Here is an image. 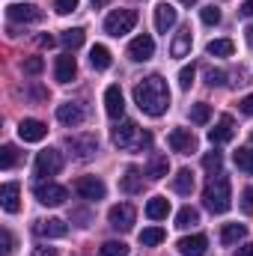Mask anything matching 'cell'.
Wrapping results in <instances>:
<instances>
[{"instance_id":"1","label":"cell","mask_w":253,"mask_h":256,"mask_svg":"<svg viewBox=\"0 0 253 256\" xmlns=\"http://www.w3.org/2000/svg\"><path fill=\"white\" fill-rule=\"evenodd\" d=\"M134 102L146 116H164L170 108V90L161 74H149L134 86Z\"/></svg>"},{"instance_id":"2","label":"cell","mask_w":253,"mask_h":256,"mask_svg":"<svg viewBox=\"0 0 253 256\" xmlns=\"http://www.w3.org/2000/svg\"><path fill=\"white\" fill-rule=\"evenodd\" d=\"M202 200H206V208L212 214H224L230 206H232V188H230V179L224 173H214L202 191Z\"/></svg>"},{"instance_id":"3","label":"cell","mask_w":253,"mask_h":256,"mask_svg":"<svg viewBox=\"0 0 253 256\" xmlns=\"http://www.w3.org/2000/svg\"><path fill=\"white\" fill-rule=\"evenodd\" d=\"M114 143H116L120 149H149V146H152V134H149V131H140L137 122L126 120L122 126L114 131Z\"/></svg>"},{"instance_id":"4","label":"cell","mask_w":253,"mask_h":256,"mask_svg":"<svg viewBox=\"0 0 253 256\" xmlns=\"http://www.w3.org/2000/svg\"><path fill=\"white\" fill-rule=\"evenodd\" d=\"M134 24H137V12L134 9H116V12H110L108 18H104V33H110V36H126L134 30Z\"/></svg>"},{"instance_id":"5","label":"cell","mask_w":253,"mask_h":256,"mask_svg":"<svg viewBox=\"0 0 253 256\" xmlns=\"http://www.w3.org/2000/svg\"><path fill=\"white\" fill-rule=\"evenodd\" d=\"M36 176H42V179H48V176H57L60 170H63V155L57 152V149H42L39 155H36Z\"/></svg>"},{"instance_id":"6","label":"cell","mask_w":253,"mask_h":256,"mask_svg":"<svg viewBox=\"0 0 253 256\" xmlns=\"http://www.w3.org/2000/svg\"><path fill=\"white\" fill-rule=\"evenodd\" d=\"M134 218H137V212H134V206H128V202H120V206H114V208L108 212L110 226H114V230H122V232H128V230L134 226Z\"/></svg>"},{"instance_id":"7","label":"cell","mask_w":253,"mask_h":256,"mask_svg":"<svg viewBox=\"0 0 253 256\" xmlns=\"http://www.w3.org/2000/svg\"><path fill=\"white\" fill-rule=\"evenodd\" d=\"M33 194H36V200H39L42 206H63L66 200H68V191H66L63 185H54V182H48V185H36Z\"/></svg>"},{"instance_id":"8","label":"cell","mask_w":253,"mask_h":256,"mask_svg":"<svg viewBox=\"0 0 253 256\" xmlns=\"http://www.w3.org/2000/svg\"><path fill=\"white\" fill-rule=\"evenodd\" d=\"M167 143H170V149L179 152V155H190V152L196 149V137L190 134V128H173L170 137H167Z\"/></svg>"},{"instance_id":"9","label":"cell","mask_w":253,"mask_h":256,"mask_svg":"<svg viewBox=\"0 0 253 256\" xmlns=\"http://www.w3.org/2000/svg\"><path fill=\"white\" fill-rule=\"evenodd\" d=\"M74 191L80 194L84 200H104V194H108V188H104V182L102 179H96V176H80L78 182H74Z\"/></svg>"},{"instance_id":"10","label":"cell","mask_w":253,"mask_h":256,"mask_svg":"<svg viewBox=\"0 0 253 256\" xmlns=\"http://www.w3.org/2000/svg\"><path fill=\"white\" fill-rule=\"evenodd\" d=\"M9 21H21V24H33V21H42V9L33 6V3H12L6 9Z\"/></svg>"},{"instance_id":"11","label":"cell","mask_w":253,"mask_h":256,"mask_svg":"<svg viewBox=\"0 0 253 256\" xmlns=\"http://www.w3.org/2000/svg\"><path fill=\"white\" fill-rule=\"evenodd\" d=\"M152 54H155V42H152V36H137V39H131V45H128V57L134 60V63H146V60H152Z\"/></svg>"},{"instance_id":"12","label":"cell","mask_w":253,"mask_h":256,"mask_svg":"<svg viewBox=\"0 0 253 256\" xmlns=\"http://www.w3.org/2000/svg\"><path fill=\"white\" fill-rule=\"evenodd\" d=\"M66 146L78 155V158H92L96 152H98V140H96V134H80V137H68L66 140Z\"/></svg>"},{"instance_id":"13","label":"cell","mask_w":253,"mask_h":256,"mask_svg":"<svg viewBox=\"0 0 253 256\" xmlns=\"http://www.w3.org/2000/svg\"><path fill=\"white\" fill-rule=\"evenodd\" d=\"M45 134H48V126L39 120H21V126H18V137L24 143H39V140H45Z\"/></svg>"},{"instance_id":"14","label":"cell","mask_w":253,"mask_h":256,"mask_svg":"<svg viewBox=\"0 0 253 256\" xmlns=\"http://www.w3.org/2000/svg\"><path fill=\"white\" fill-rule=\"evenodd\" d=\"M104 110L110 120H120L126 114V98H122V90L120 86H108L104 90Z\"/></svg>"},{"instance_id":"15","label":"cell","mask_w":253,"mask_h":256,"mask_svg":"<svg viewBox=\"0 0 253 256\" xmlns=\"http://www.w3.org/2000/svg\"><path fill=\"white\" fill-rule=\"evenodd\" d=\"M36 236L39 238H63L66 232H68V226H66L60 218H48V220H36Z\"/></svg>"},{"instance_id":"16","label":"cell","mask_w":253,"mask_h":256,"mask_svg":"<svg viewBox=\"0 0 253 256\" xmlns=\"http://www.w3.org/2000/svg\"><path fill=\"white\" fill-rule=\"evenodd\" d=\"M176 21H179V12H176L173 3H161L155 9V30L158 33H167L170 27H176Z\"/></svg>"},{"instance_id":"17","label":"cell","mask_w":253,"mask_h":256,"mask_svg":"<svg viewBox=\"0 0 253 256\" xmlns=\"http://www.w3.org/2000/svg\"><path fill=\"white\" fill-rule=\"evenodd\" d=\"M232 137H236V122H232V116L224 114V116L218 120V126L208 131V140H212L214 146H220V143H226V140H232Z\"/></svg>"},{"instance_id":"18","label":"cell","mask_w":253,"mask_h":256,"mask_svg":"<svg viewBox=\"0 0 253 256\" xmlns=\"http://www.w3.org/2000/svg\"><path fill=\"white\" fill-rule=\"evenodd\" d=\"M74 74H78V63H74V57H72V54H63V57H57V66H54V78H57L60 84H72V80H74Z\"/></svg>"},{"instance_id":"19","label":"cell","mask_w":253,"mask_h":256,"mask_svg":"<svg viewBox=\"0 0 253 256\" xmlns=\"http://www.w3.org/2000/svg\"><path fill=\"white\" fill-rule=\"evenodd\" d=\"M208 250V238L206 236H188L179 242V254L182 256H206Z\"/></svg>"},{"instance_id":"20","label":"cell","mask_w":253,"mask_h":256,"mask_svg":"<svg viewBox=\"0 0 253 256\" xmlns=\"http://www.w3.org/2000/svg\"><path fill=\"white\" fill-rule=\"evenodd\" d=\"M57 120L63 122V126L74 128L84 122V110H80V104H72V102H66V104H60L57 108Z\"/></svg>"},{"instance_id":"21","label":"cell","mask_w":253,"mask_h":256,"mask_svg":"<svg viewBox=\"0 0 253 256\" xmlns=\"http://www.w3.org/2000/svg\"><path fill=\"white\" fill-rule=\"evenodd\" d=\"M18 194H21V188H18L15 182H6V185L0 188V206H3L9 214L21 208V202H18Z\"/></svg>"},{"instance_id":"22","label":"cell","mask_w":253,"mask_h":256,"mask_svg":"<svg viewBox=\"0 0 253 256\" xmlns=\"http://www.w3.org/2000/svg\"><path fill=\"white\" fill-rule=\"evenodd\" d=\"M190 42H194L190 27H182V30L176 33L173 45H170V54H173V57H188V54H190Z\"/></svg>"},{"instance_id":"23","label":"cell","mask_w":253,"mask_h":256,"mask_svg":"<svg viewBox=\"0 0 253 256\" xmlns=\"http://www.w3.org/2000/svg\"><path fill=\"white\" fill-rule=\"evenodd\" d=\"M167 214H170V200L152 196V200L146 202V218H149V220H164Z\"/></svg>"},{"instance_id":"24","label":"cell","mask_w":253,"mask_h":256,"mask_svg":"<svg viewBox=\"0 0 253 256\" xmlns=\"http://www.w3.org/2000/svg\"><path fill=\"white\" fill-rule=\"evenodd\" d=\"M244 236H248V226H244V224H224V230H220V242H224L226 248L238 244Z\"/></svg>"},{"instance_id":"25","label":"cell","mask_w":253,"mask_h":256,"mask_svg":"<svg viewBox=\"0 0 253 256\" xmlns=\"http://www.w3.org/2000/svg\"><path fill=\"white\" fill-rule=\"evenodd\" d=\"M120 188H122L126 194H137V191H143V173H140L137 167H128L126 176L120 179Z\"/></svg>"},{"instance_id":"26","label":"cell","mask_w":253,"mask_h":256,"mask_svg":"<svg viewBox=\"0 0 253 256\" xmlns=\"http://www.w3.org/2000/svg\"><path fill=\"white\" fill-rule=\"evenodd\" d=\"M167 170H170V161H167V155L155 152V155L149 158V170H146V176H149V179H164V176H167Z\"/></svg>"},{"instance_id":"27","label":"cell","mask_w":253,"mask_h":256,"mask_svg":"<svg viewBox=\"0 0 253 256\" xmlns=\"http://www.w3.org/2000/svg\"><path fill=\"white\" fill-rule=\"evenodd\" d=\"M90 63H92V68H98V72L110 68V51H108L104 45H92V51H90Z\"/></svg>"},{"instance_id":"28","label":"cell","mask_w":253,"mask_h":256,"mask_svg":"<svg viewBox=\"0 0 253 256\" xmlns=\"http://www.w3.org/2000/svg\"><path fill=\"white\" fill-rule=\"evenodd\" d=\"M206 51H208L212 57H232L236 45H232V39H212Z\"/></svg>"},{"instance_id":"29","label":"cell","mask_w":253,"mask_h":256,"mask_svg":"<svg viewBox=\"0 0 253 256\" xmlns=\"http://www.w3.org/2000/svg\"><path fill=\"white\" fill-rule=\"evenodd\" d=\"M164 238H167V232H164L161 226H149V230L140 232V244H143V248H155V244H161Z\"/></svg>"},{"instance_id":"30","label":"cell","mask_w":253,"mask_h":256,"mask_svg":"<svg viewBox=\"0 0 253 256\" xmlns=\"http://www.w3.org/2000/svg\"><path fill=\"white\" fill-rule=\"evenodd\" d=\"M173 191L176 194H190L194 191V173L190 170H179L173 176Z\"/></svg>"},{"instance_id":"31","label":"cell","mask_w":253,"mask_h":256,"mask_svg":"<svg viewBox=\"0 0 253 256\" xmlns=\"http://www.w3.org/2000/svg\"><path fill=\"white\" fill-rule=\"evenodd\" d=\"M194 224H200V212L194 208V206H185V208H179V214H176V226L179 230H188Z\"/></svg>"},{"instance_id":"32","label":"cell","mask_w":253,"mask_h":256,"mask_svg":"<svg viewBox=\"0 0 253 256\" xmlns=\"http://www.w3.org/2000/svg\"><path fill=\"white\" fill-rule=\"evenodd\" d=\"M60 42H63L68 51H74V48H80L84 45V30L80 27H72V30H63V36H60Z\"/></svg>"},{"instance_id":"33","label":"cell","mask_w":253,"mask_h":256,"mask_svg":"<svg viewBox=\"0 0 253 256\" xmlns=\"http://www.w3.org/2000/svg\"><path fill=\"white\" fill-rule=\"evenodd\" d=\"M212 120V108L206 104V102H200V104H194L190 108V122H196V126H206Z\"/></svg>"},{"instance_id":"34","label":"cell","mask_w":253,"mask_h":256,"mask_svg":"<svg viewBox=\"0 0 253 256\" xmlns=\"http://www.w3.org/2000/svg\"><path fill=\"white\" fill-rule=\"evenodd\" d=\"M202 167L208 170V173H220V167H224V155L214 149V152H206L202 155Z\"/></svg>"},{"instance_id":"35","label":"cell","mask_w":253,"mask_h":256,"mask_svg":"<svg viewBox=\"0 0 253 256\" xmlns=\"http://www.w3.org/2000/svg\"><path fill=\"white\" fill-rule=\"evenodd\" d=\"M98 254L102 256H128V244L126 242H104Z\"/></svg>"},{"instance_id":"36","label":"cell","mask_w":253,"mask_h":256,"mask_svg":"<svg viewBox=\"0 0 253 256\" xmlns=\"http://www.w3.org/2000/svg\"><path fill=\"white\" fill-rule=\"evenodd\" d=\"M236 164H238V170L253 176V149H238L236 152Z\"/></svg>"},{"instance_id":"37","label":"cell","mask_w":253,"mask_h":256,"mask_svg":"<svg viewBox=\"0 0 253 256\" xmlns=\"http://www.w3.org/2000/svg\"><path fill=\"white\" fill-rule=\"evenodd\" d=\"M200 18H202V24H208V27H214V24H220V9L212 3V6H202L200 9Z\"/></svg>"},{"instance_id":"38","label":"cell","mask_w":253,"mask_h":256,"mask_svg":"<svg viewBox=\"0 0 253 256\" xmlns=\"http://www.w3.org/2000/svg\"><path fill=\"white\" fill-rule=\"evenodd\" d=\"M15 161H18V149H15L12 143H6V146L0 149V167H3V170H9Z\"/></svg>"},{"instance_id":"39","label":"cell","mask_w":253,"mask_h":256,"mask_svg":"<svg viewBox=\"0 0 253 256\" xmlns=\"http://www.w3.org/2000/svg\"><path fill=\"white\" fill-rule=\"evenodd\" d=\"M24 74H42V68H45V60L42 57H30V60H24Z\"/></svg>"},{"instance_id":"40","label":"cell","mask_w":253,"mask_h":256,"mask_svg":"<svg viewBox=\"0 0 253 256\" xmlns=\"http://www.w3.org/2000/svg\"><path fill=\"white\" fill-rule=\"evenodd\" d=\"M206 80H208V86H224V84H226V72L208 68V72H206Z\"/></svg>"},{"instance_id":"41","label":"cell","mask_w":253,"mask_h":256,"mask_svg":"<svg viewBox=\"0 0 253 256\" xmlns=\"http://www.w3.org/2000/svg\"><path fill=\"white\" fill-rule=\"evenodd\" d=\"M194 74H196V66H194V63H190V66H185V68L179 72V84H182L185 90H188L190 84H194Z\"/></svg>"},{"instance_id":"42","label":"cell","mask_w":253,"mask_h":256,"mask_svg":"<svg viewBox=\"0 0 253 256\" xmlns=\"http://www.w3.org/2000/svg\"><path fill=\"white\" fill-rule=\"evenodd\" d=\"M242 212L244 214H253V185L242 191Z\"/></svg>"},{"instance_id":"43","label":"cell","mask_w":253,"mask_h":256,"mask_svg":"<svg viewBox=\"0 0 253 256\" xmlns=\"http://www.w3.org/2000/svg\"><path fill=\"white\" fill-rule=\"evenodd\" d=\"M54 9H57L60 15H68V12L78 9V0H54Z\"/></svg>"},{"instance_id":"44","label":"cell","mask_w":253,"mask_h":256,"mask_svg":"<svg viewBox=\"0 0 253 256\" xmlns=\"http://www.w3.org/2000/svg\"><path fill=\"white\" fill-rule=\"evenodd\" d=\"M3 254H6V256L15 254V236H12L9 230H3Z\"/></svg>"},{"instance_id":"45","label":"cell","mask_w":253,"mask_h":256,"mask_svg":"<svg viewBox=\"0 0 253 256\" xmlns=\"http://www.w3.org/2000/svg\"><path fill=\"white\" fill-rule=\"evenodd\" d=\"M33 256H57V250H54V248H45V244H42V248H33Z\"/></svg>"},{"instance_id":"46","label":"cell","mask_w":253,"mask_h":256,"mask_svg":"<svg viewBox=\"0 0 253 256\" xmlns=\"http://www.w3.org/2000/svg\"><path fill=\"white\" fill-rule=\"evenodd\" d=\"M242 110H244L248 116H253V96H248V98L242 102Z\"/></svg>"},{"instance_id":"47","label":"cell","mask_w":253,"mask_h":256,"mask_svg":"<svg viewBox=\"0 0 253 256\" xmlns=\"http://www.w3.org/2000/svg\"><path fill=\"white\" fill-rule=\"evenodd\" d=\"M236 256H253V242H250V244H244V248H238Z\"/></svg>"},{"instance_id":"48","label":"cell","mask_w":253,"mask_h":256,"mask_svg":"<svg viewBox=\"0 0 253 256\" xmlns=\"http://www.w3.org/2000/svg\"><path fill=\"white\" fill-rule=\"evenodd\" d=\"M54 42H57V39H54V36H39V45H42V48H51V45H54Z\"/></svg>"},{"instance_id":"49","label":"cell","mask_w":253,"mask_h":256,"mask_svg":"<svg viewBox=\"0 0 253 256\" xmlns=\"http://www.w3.org/2000/svg\"><path fill=\"white\" fill-rule=\"evenodd\" d=\"M242 12H244V15H253V0H248V3L242 6Z\"/></svg>"},{"instance_id":"50","label":"cell","mask_w":253,"mask_h":256,"mask_svg":"<svg viewBox=\"0 0 253 256\" xmlns=\"http://www.w3.org/2000/svg\"><path fill=\"white\" fill-rule=\"evenodd\" d=\"M244 33H248V42H250V48H253V24L248 27V30H244Z\"/></svg>"},{"instance_id":"51","label":"cell","mask_w":253,"mask_h":256,"mask_svg":"<svg viewBox=\"0 0 253 256\" xmlns=\"http://www.w3.org/2000/svg\"><path fill=\"white\" fill-rule=\"evenodd\" d=\"M90 3H92V6L98 9V6H104V3H110V0H90Z\"/></svg>"},{"instance_id":"52","label":"cell","mask_w":253,"mask_h":256,"mask_svg":"<svg viewBox=\"0 0 253 256\" xmlns=\"http://www.w3.org/2000/svg\"><path fill=\"white\" fill-rule=\"evenodd\" d=\"M179 3H182V6H194V3H196V0H179Z\"/></svg>"},{"instance_id":"53","label":"cell","mask_w":253,"mask_h":256,"mask_svg":"<svg viewBox=\"0 0 253 256\" xmlns=\"http://www.w3.org/2000/svg\"><path fill=\"white\" fill-rule=\"evenodd\" d=\"M250 140H253V134H250Z\"/></svg>"}]
</instances>
